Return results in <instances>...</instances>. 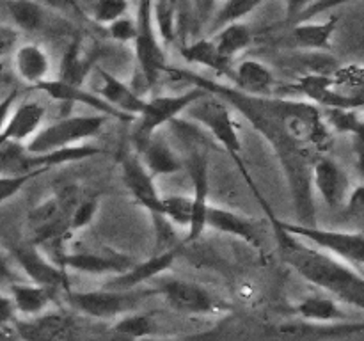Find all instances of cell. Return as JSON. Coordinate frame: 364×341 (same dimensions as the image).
I'll list each match as a JSON object with an SVG mask.
<instances>
[{
    "label": "cell",
    "instance_id": "6da1fadb",
    "mask_svg": "<svg viewBox=\"0 0 364 341\" xmlns=\"http://www.w3.org/2000/svg\"><path fill=\"white\" fill-rule=\"evenodd\" d=\"M164 75L205 89L244 116L262 139H265L283 170L297 217L295 222L315 226L316 205L311 166L316 156L326 155L333 146V134L323 123L318 107L306 99L249 96L231 84L213 80L191 70L167 66Z\"/></svg>",
    "mask_w": 364,
    "mask_h": 341
},
{
    "label": "cell",
    "instance_id": "7a4b0ae2",
    "mask_svg": "<svg viewBox=\"0 0 364 341\" xmlns=\"http://www.w3.org/2000/svg\"><path fill=\"white\" fill-rule=\"evenodd\" d=\"M276 237L281 259L308 283L327 291L334 301L355 309L364 308V277L361 270L341 261L336 256L306 244L301 238L270 226Z\"/></svg>",
    "mask_w": 364,
    "mask_h": 341
},
{
    "label": "cell",
    "instance_id": "3957f363",
    "mask_svg": "<svg viewBox=\"0 0 364 341\" xmlns=\"http://www.w3.org/2000/svg\"><path fill=\"white\" fill-rule=\"evenodd\" d=\"M185 116H187L188 123H194L196 126H201V130H205L206 134L212 135L213 141L230 155V158L233 160L237 169L240 170L242 178L245 180L247 187L251 188L252 195L256 197V201H258L263 213L267 215L269 212H272V208H270V205L267 202V199L263 197V194L259 192L255 178L249 173L244 158H242V137L237 117H235V110L231 109L226 102L217 98L215 94L206 92L205 96L196 99V102L185 110Z\"/></svg>",
    "mask_w": 364,
    "mask_h": 341
},
{
    "label": "cell",
    "instance_id": "277c9868",
    "mask_svg": "<svg viewBox=\"0 0 364 341\" xmlns=\"http://www.w3.org/2000/svg\"><path fill=\"white\" fill-rule=\"evenodd\" d=\"M84 192L77 185H64L52 195L28 212L27 242L39 249H50V258L60 254L70 240L68 222L75 205L82 199Z\"/></svg>",
    "mask_w": 364,
    "mask_h": 341
},
{
    "label": "cell",
    "instance_id": "5b68a950",
    "mask_svg": "<svg viewBox=\"0 0 364 341\" xmlns=\"http://www.w3.org/2000/svg\"><path fill=\"white\" fill-rule=\"evenodd\" d=\"M270 226H276L294 237L301 238L306 244L313 247L326 251L329 254L336 256L341 261L348 263L354 269L363 270L364 265V233L363 229H329V227L306 226L299 222H288V220L279 219L272 212L267 213Z\"/></svg>",
    "mask_w": 364,
    "mask_h": 341
},
{
    "label": "cell",
    "instance_id": "8992f818",
    "mask_svg": "<svg viewBox=\"0 0 364 341\" xmlns=\"http://www.w3.org/2000/svg\"><path fill=\"white\" fill-rule=\"evenodd\" d=\"M102 153L103 149L95 144H82L50 153H31L21 142H0V176H41L52 167L80 162Z\"/></svg>",
    "mask_w": 364,
    "mask_h": 341
},
{
    "label": "cell",
    "instance_id": "52a82bcc",
    "mask_svg": "<svg viewBox=\"0 0 364 341\" xmlns=\"http://www.w3.org/2000/svg\"><path fill=\"white\" fill-rule=\"evenodd\" d=\"M185 153L181 156L183 167L187 169L192 183V220L185 231V244L198 242L206 231V212L210 202V158L206 149L199 144L201 137L196 135L192 128L183 130Z\"/></svg>",
    "mask_w": 364,
    "mask_h": 341
},
{
    "label": "cell",
    "instance_id": "ba28073f",
    "mask_svg": "<svg viewBox=\"0 0 364 341\" xmlns=\"http://www.w3.org/2000/svg\"><path fill=\"white\" fill-rule=\"evenodd\" d=\"M109 117L103 114H78V116H64L60 119L43 124L31 141L25 142V148L31 153H50L59 149L75 148V146L89 144L105 128Z\"/></svg>",
    "mask_w": 364,
    "mask_h": 341
},
{
    "label": "cell",
    "instance_id": "9c48e42d",
    "mask_svg": "<svg viewBox=\"0 0 364 341\" xmlns=\"http://www.w3.org/2000/svg\"><path fill=\"white\" fill-rule=\"evenodd\" d=\"M205 94V89L192 85L178 94H155L151 98H146L141 112L132 121L134 124L130 135L132 149L139 151L156 131L162 130V126L183 116L185 110Z\"/></svg>",
    "mask_w": 364,
    "mask_h": 341
},
{
    "label": "cell",
    "instance_id": "30bf717a",
    "mask_svg": "<svg viewBox=\"0 0 364 341\" xmlns=\"http://www.w3.org/2000/svg\"><path fill=\"white\" fill-rule=\"evenodd\" d=\"M153 0H139L137 16H135L134 53L141 80L148 89H153L167 70L166 46L156 34L153 21Z\"/></svg>",
    "mask_w": 364,
    "mask_h": 341
},
{
    "label": "cell",
    "instance_id": "8fae6325",
    "mask_svg": "<svg viewBox=\"0 0 364 341\" xmlns=\"http://www.w3.org/2000/svg\"><path fill=\"white\" fill-rule=\"evenodd\" d=\"M155 293L151 290H95V291H66L64 301L68 302L71 309L82 313L85 316H91L95 320H114L127 313L134 311L135 305L148 295Z\"/></svg>",
    "mask_w": 364,
    "mask_h": 341
},
{
    "label": "cell",
    "instance_id": "7c38bea8",
    "mask_svg": "<svg viewBox=\"0 0 364 341\" xmlns=\"http://www.w3.org/2000/svg\"><path fill=\"white\" fill-rule=\"evenodd\" d=\"M156 291L162 293L166 304L180 315H220L224 309H228V305L217 301L205 286L187 279H167Z\"/></svg>",
    "mask_w": 364,
    "mask_h": 341
},
{
    "label": "cell",
    "instance_id": "4fadbf2b",
    "mask_svg": "<svg viewBox=\"0 0 364 341\" xmlns=\"http://www.w3.org/2000/svg\"><path fill=\"white\" fill-rule=\"evenodd\" d=\"M119 163L123 183L134 201L144 208L153 220H166L162 217V194L156 188L155 178L146 170L137 153L134 149H127L121 155Z\"/></svg>",
    "mask_w": 364,
    "mask_h": 341
},
{
    "label": "cell",
    "instance_id": "5bb4252c",
    "mask_svg": "<svg viewBox=\"0 0 364 341\" xmlns=\"http://www.w3.org/2000/svg\"><path fill=\"white\" fill-rule=\"evenodd\" d=\"M13 258L31 283L39 284L55 295L60 291L63 293L70 291L68 272L60 269L43 249L25 242L13 247Z\"/></svg>",
    "mask_w": 364,
    "mask_h": 341
},
{
    "label": "cell",
    "instance_id": "9a60e30c",
    "mask_svg": "<svg viewBox=\"0 0 364 341\" xmlns=\"http://www.w3.org/2000/svg\"><path fill=\"white\" fill-rule=\"evenodd\" d=\"M63 270L70 272L87 274V276H119L127 272L134 259L123 252L116 251H63L52 258Z\"/></svg>",
    "mask_w": 364,
    "mask_h": 341
},
{
    "label": "cell",
    "instance_id": "2e32d148",
    "mask_svg": "<svg viewBox=\"0 0 364 341\" xmlns=\"http://www.w3.org/2000/svg\"><path fill=\"white\" fill-rule=\"evenodd\" d=\"M13 325L23 341H82L77 322L64 311H45L32 318L14 320Z\"/></svg>",
    "mask_w": 364,
    "mask_h": 341
},
{
    "label": "cell",
    "instance_id": "e0dca14e",
    "mask_svg": "<svg viewBox=\"0 0 364 341\" xmlns=\"http://www.w3.org/2000/svg\"><path fill=\"white\" fill-rule=\"evenodd\" d=\"M311 185L313 192L322 197L329 208H343L348 194L352 190V181L347 170L326 155L316 156L311 166Z\"/></svg>",
    "mask_w": 364,
    "mask_h": 341
},
{
    "label": "cell",
    "instance_id": "ac0fdd59",
    "mask_svg": "<svg viewBox=\"0 0 364 341\" xmlns=\"http://www.w3.org/2000/svg\"><path fill=\"white\" fill-rule=\"evenodd\" d=\"M206 229L238 238L258 252H263L262 224L244 213L224 208V206L210 205L206 212Z\"/></svg>",
    "mask_w": 364,
    "mask_h": 341
},
{
    "label": "cell",
    "instance_id": "d6986e66",
    "mask_svg": "<svg viewBox=\"0 0 364 341\" xmlns=\"http://www.w3.org/2000/svg\"><path fill=\"white\" fill-rule=\"evenodd\" d=\"M39 92H43L45 96H48L50 99H55V102L64 103V105L71 107V105H85L89 109L95 110L96 114H103L110 119H119L124 121V123H132L134 117L127 116V114L117 112L116 109L109 105L107 102H103L98 94L95 92L87 91L85 87H78V85H70L64 84V82L57 80V78H48V80L41 82L39 85H36Z\"/></svg>",
    "mask_w": 364,
    "mask_h": 341
},
{
    "label": "cell",
    "instance_id": "ffe728a7",
    "mask_svg": "<svg viewBox=\"0 0 364 341\" xmlns=\"http://www.w3.org/2000/svg\"><path fill=\"white\" fill-rule=\"evenodd\" d=\"M178 254H180V247L174 245V247L166 249V251H156L155 254L149 256L144 261L134 263L127 272L119 274V276H114L107 281V290H117V291H127V290H135V288H141V284L148 283V281L155 279L160 274H164L166 270H169L171 266L176 261Z\"/></svg>",
    "mask_w": 364,
    "mask_h": 341
},
{
    "label": "cell",
    "instance_id": "44dd1931",
    "mask_svg": "<svg viewBox=\"0 0 364 341\" xmlns=\"http://www.w3.org/2000/svg\"><path fill=\"white\" fill-rule=\"evenodd\" d=\"M46 110L39 102L16 103L9 119L0 131V142H21L25 144L45 124Z\"/></svg>",
    "mask_w": 364,
    "mask_h": 341
},
{
    "label": "cell",
    "instance_id": "7402d4cb",
    "mask_svg": "<svg viewBox=\"0 0 364 341\" xmlns=\"http://www.w3.org/2000/svg\"><path fill=\"white\" fill-rule=\"evenodd\" d=\"M13 67L16 77L23 84L39 85L41 82L48 80L52 73V60L45 48L36 43H23L18 45L13 52Z\"/></svg>",
    "mask_w": 364,
    "mask_h": 341
},
{
    "label": "cell",
    "instance_id": "603a6c76",
    "mask_svg": "<svg viewBox=\"0 0 364 341\" xmlns=\"http://www.w3.org/2000/svg\"><path fill=\"white\" fill-rule=\"evenodd\" d=\"M274 77L272 70L265 63L258 59H242L238 64H233L231 85L238 91L249 96H272Z\"/></svg>",
    "mask_w": 364,
    "mask_h": 341
},
{
    "label": "cell",
    "instance_id": "cb8c5ba5",
    "mask_svg": "<svg viewBox=\"0 0 364 341\" xmlns=\"http://www.w3.org/2000/svg\"><path fill=\"white\" fill-rule=\"evenodd\" d=\"M141 158L142 166L146 167L153 178L169 176L176 174L178 170L183 169L181 156L174 151L173 146L162 137L160 131H156L139 151H135Z\"/></svg>",
    "mask_w": 364,
    "mask_h": 341
},
{
    "label": "cell",
    "instance_id": "d4e9b609",
    "mask_svg": "<svg viewBox=\"0 0 364 341\" xmlns=\"http://www.w3.org/2000/svg\"><path fill=\"white\" fill-rule=\"evenodd\" d=\"M100 78H102V87L98 89L96 94L103 99V102L109 103L112 109H116L117 112L127 114V116L135 117L141 112L142 105H144V99L142 96H139L134 91L130 84L121 80L119 77L112 75L110 71L98 67Z\"/></svg>",
    "mask_w": 364,
    "mask_h": 341
},
{
    "label": "cell",
    "instance_id": "484cf974",
    "mask_svg": "<svg viewBox=\"0 0 364 341\" xmlns=\"http://www.w3.org/2000/svg\"><path fill=\"white\" fill-rule=\"evenodd\" d=\"M338 23L340 16H331L326 21H301L291 27L288 41L291 46L301 50H311V52L331 50Z\"/></svg>",
    "mask_w": 364,
    "mask_h": 341
},
{
    "label": "cell",
    "instance_id": "4316f807",
    "mask_svg": "<svg viewBox=\"0 0 364 341\" xmlns=\"http://www.w3.org/2000/svg\"><path fill=\"white\" fill-rule=\"evenodd\" d=\"M180 55L191 66L205 67V70L213 71L224 78H230L233 75V63L224 59L215 48L213 41L210 38H199L194 41L183 43L180 46Z\"/></svg>",
    "mask_w": 364,
    "mask_h": 341
},
{
    "label": "cell",
    "instance_id": "83f0119b",
    "mask_svg": "<svg viewBox=\"0 0 364 341\" xmlns=\"http://www.w3.org/2000/svg\"><path fill=\"white\" fill-rule=\"evenodd\" d=\"M96 67L95 59L89 55L82 46V39H71L70 45L64 50L63 57L59 63V71H57V80L64 82L70 85H78L84 87L85 80L91 75V71Z\"/></svg>",
    "mask_w": 364,
    "mask_h": 341
},
{
    "label": "cell",
    "instance_id": "f1b7e54d",
    "mask_svg": "<svg viewBox=\"0 0 364 341\" xmlns=\"http://www.w3.org/2000/svg\"><path fill=\"white\" fill-rule=\"evenodd\" d=\"M7 291H9L7 295L13 301L16 313H20L25 318H32V316H38L41 313L48 311L53 298L57 297L50 290L39 286V284L31 283V281H16V283H13L7 288Z\"/></svg>",
    "mask_w": 364,
    "mask_h": 341
},
{
    "label": "cell",
    "instance_id": "f546056e",
    "mask_svg": "<svg viewBox=\"0 0 364 341\" xmlns=\"http://www.w3.org/2000/svg\"><path fill=\"white\" fill-rule=\"evenodd\" d=\"M295 311L306 323H315V325H333L348 320V315L343 311L340 302L329 295L304 297L295 305Z\"/></svg>",
    "mask_w": 364,
    "mask_h": 341
},
{
    "label": "cell",
    "instance_id": "4dcf8cb0",
    "mask_svg": "<svg viewBox=\"0 0 364 341\" xmlns=\"http://www.w3.org/2000/svg\"><path fill=\"white\" fill-rule=\"evenodd\" d=\"M210 39L213 41L215 48L219 50L220 55L233 63L235 57L240 55L242 52H245L252 45L255 34L244 21H231V23L224 25L219 31L213 32Z\"/></svg>",
    "mask_w": 364,
    "mask_h": 341
},
{
    "label": "cell",
    "instance_id": "1f68e13d",
    "mask_svg": "<svg viewBox=\"0 0 364 341\" xmlns=\"http://www.w3.org/2000/svg\"><path fill=\"white\" fill-rule=\"evenodd\" d=\"M7 11L16 31L38 32L46 25L45 6L36 0H9Z\"/></svg>",
    "mask_w": 364,
    "mask_h": 341
},
{
    "label": "cell",
    "instance_id": "d6a6232c",
    "mask_svg": "<svg viewBox=\"0 0 364 341\" xmlns=\"http://www.w3.org/2000/svg\"><path fill=\"white\" fill-rule=\"evenodd\" d=\"M363 109H320L323 123L331 134L350 135L354 139L363 137Z\"/></svg>",
    "mask_w": 364,
    "mask_h": 341
},
{
    "label": "cell",
    "instance_id": "836d02e7",
    "mask_svg": "<svg viewBox=\"0 0 364 341\" xmlns=\"http://www.w3.org/2000/svg\"><path fill=\"white\" fill-rule=\"evenodd\" d=\"M112 330L124 340L141 341L146 337H151L153 330H155V320L146 313L130 311L116 320Z\"/></svg>",
    "mask_w": 364,
    "mask_h": 341
},
{
    "label": "cell",
    "instance_id": "e575fe53",
    "mask_svg": "<svg viewBox=\"0 0 364 341\" xmlns=\"http://www.w3.org/2000/svg\"><path fill=\"white\" fill-rule=\"evenodd\" d=\"M162 217L171 226L187 231L192 220V197L183 194L162 195Z\"/></svg>",
    "mask_w": 364,
    "mask_h": 341
},
{
    "label": "cell",
    "instance_id": "d590c367",
    "mask_svg": "<svg viewBox=\"0 0 364 341\" xmlns=\"http://www.w3.org/2000/svg\"><path fill=\"white\" fill-rule=\"evenodd\" d=\"M153 21H155L156 34H159L162 45H169L176 36V14L171 7L169 0H153Z\"/></svg>",
    "mask_w": 364,
    "mask_h": 341
},
{
    "label": "cell",
    "instance_id": "8d00e7d4",
    "mask_svg": "<svg viewBox=\"0 0 364 341\" xmlns=\"http://www.w3.org/2000/svg\"><path fill=\"white\" fill-rule=\"evenodd\" d=\"M263 2L265 0H226L224 6L219 9V13L215 14V18H213L212 31H219L220 27L231 23V21H242V18L258 9Z\"/></svg>",
    "mask_w": 364,
    "mask_h": 341
},
{
    "label": "cell",
    "instance_id": "74e56055",
    "mask_svg": "<svg viewBox=\"0 0 364 341\" xmlns=\"http://www.w3.org/2000/svg\"><path fill=\"white\" fill-rule=\"evenodd\" d=\"M100 210V199L91 197V195H82L80 201L75 205L73 212L70 215V222H68V234L70 238L78 231L85 229L92 224L96 213Z\"/></svg>",
    "mask_w": 364,
    "mask_h": 341
},
{
    "label": "cell",
    "instance_id": "f35d334b",
    "mask_svg": "<svg viewBox=\"0 0 364 341\" xmlns=\"http://www.w3.org/2000/svg\"><path fill=\"white\" fill-rule=\"evenodd\" d=\"M130 2L128 0H95L91 9V18L98 25H109L117 18L128 14Z\"/></svg>",
    "mask_w": 364,
    "mask_h": 341
},
{
    "label": "cell",
    "instance_id": "ab89813d",
    "mask_svg": "<svg viewBox=\"0 0 364 341\" xmlns=\"http://www.w3.org/2000/svg\"><path fill=\"white\" fill-rule=\"evenodd\" d=\"M107 34H109V38L114 39V41L132 45L135 38V18L128 16V14L117 18L112 23L107 25Z\"/></svg>",
    "mask_w": 364,
    "mask_h": 341
},
{
    "label": "cell",
    "instance_id": "60d3db41",
    "mask_svg": "<svg viewBox=\"0 0 364 341\" xmlns=\"http://www.w3.org/2000/svg\"><path fill=\"white\" fill-rule=\"evenodd\" d=\"M34 174H25V176H0V206L13 199L25 185L34 180Z\"/></svg>",
    "mask_w": 364,
    "mask_h": 341
},
{
    "label": "cell",
    "instance_id": "b9f144b4",
    "mask_svg": "<svg viewBox=\"0 0 364 341\" xmlns=\"http://www.w3.org/2000/svg\"><path fill=\"white\" fill-rule=\"evenodd\" d=\"M169 2L176 14V36L183 38L185 31H187V21L194 13V0H169Z\"/></svg>",
    "mask_w": 364,
    "mask_h": 341
},
{
    "label": "cell",
    "instance_id": "7bdbcfd3",
    "mask_svg": "<svg viewBox=\"0 0 364 341\" xmlns=\"http://www.w3.org/2000/svg\"><path fill=\"white\" fill-rule=\"evenodd\" d=\"M20 39V32L11 25H0V57L14 52Z\"/></svg>",
    "mask_w": 364,
    "mask_h": 341
},
{
    "label": "cell",
    "instance_id": "ee69618b",
    "mask_svg": "<svg viewBox=\"0 0 364 341\" xmlns=\"http://www.w3.org/2000/svg\"><path fill=\"white\" fill-rule=\"evenodd\" d=\"M364 192H363V185L358 183L352 187L350 194H348L347 201H345V206L343 208L347 210L348 213H352L354 217H358V219H361L363 217V212H364Z\"/></svg>",
    "mask_w": 364,
    "mask_h": 341
},
{
    "label": "cell",
    "instance_id": "f6af8a7d",
    "mask_svg": "<svg viewBox=\"0 0 364 341\" xmlns=\"http://www.w3.org/2000/svg\"><path fill=\"white\" fill-rule=\"evenodd\" d=\"M14 320H16V309H14L13 301L9 295L0 293V327L14 323Z\"/></svg>",
    "mask_w": 364,
    "mask_h": 341
},
{
    "label": "cell",
    "instance_id": "bcb514c9",
    "mask_svg": "<svg viewBox=\"0 0 364 341\" xmlns=\"http://www.w3.org/2000/svg\"><path fill=\"white\" fill-rule=\"evenodd\" d=\"M16 281H20V279H18L16 274L11 270L7 258L4 254H0V290H4V288H9L11 284L16 283Z\"/></svg>",
    "mask_w": 364,
    "mask_h": 341
},
{
    "label": "cell",
    "instance_id": "7dc6e473",
    "mask_svg": "<svg viewBox=\"0 0 364 341\" xmlns=\"http://www.w3.org/2000/svg\"><path fill=\"white\" fill-rule=\"evenodd\" d=\"M313 0H284V13L287 20H295L301 13H304Z\"/></svg>",
    "mask_w": 364,
    "mask_h": 341
},
{
    "label": "cell",
    "instance_id": "c3c4849f",
    "mask_svg": "<svg viewBox=\"0 0 364 341\" xmlns=\"http://www.w3.org/2000/svg\"><path fill=\"white\" fill-rule=\"evenodd\" d=\"M215 4H217V0H196L194 18H198L199 21H205L206 18L210 16V13H212V9Z\"/></svg>",
    "mask_w": 364,
    "mask_h": 341
},
{
    "label": "cell",
    "instance_id": "681fc988",
    "mask_svg": "<svg viewBox=\"0 0 364 341\" xmlns=\"http://www.w3.org/2000/svg\"><path fill=\"white\" fill-rule=\"evenodd\" d=\"M36 2L43 4V6H48V7H55V9L80 11V6H78L77 0H36Z\"/></svg>",
    "mask_w": 364,
    "mask_h": 341
},
{
    "label": "cell",
    "instance_id": "f907efd6",
    "mask_svg": "<svg viewBox=\"0 0 364 341\" xmlns=\"http://www.w3.org/2000/svg\"><path fill=\"white\" fill-rule=\"evenodd\" d=\"M141 341H178V340H156V337H146V340Z\"/></svg>",
    "mask_w": 364,
    "mask_h": 341
},
{
    "label": "cell",
    "instance_id": "816d5d0a",
    "mask_svg": "<svg viewBox=\"0 0 364 341\" xmlns=\"http://www.w3.org/2000/svg\"><path fill=\"white\" fill-rule=\"evenodd\" d=\"M194 4H196V0H194Z\"/></svg>",
    "mask_w": 364,
    "mask_h": 341
}]
</instances>
